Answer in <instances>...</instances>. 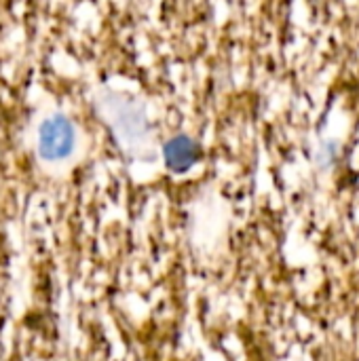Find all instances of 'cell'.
<instances>
[{
    "label": "cell",
    "instance_id": "cell-2",
    "mask_svg": "<svg viewBox=\"0 0 359 361\" xmlns=\"http://www.w3.org/2000/svg\"><path fill=\"white\" fill-rule=\"evenodd\" d=\"M199 144L188 135H178L169 140L163 148L165 163L174 171H186L199 161Z\"/></svg>",
    "mask_w": 359,
    "mask_h": 361
},
{
    "label": "cell",
    "instance_id": "cell-1",
    "mask_svg": "<svg viewBox=\"0 0 359 361\" xmlns=\"http://www.w3.org/2000/svg\"><path fill=\"white\" fill-rule=\"evenodd\" d=\"M74 142H76L74 125L61 114L49 116L38 129V152L47 161L66 159L72 152Z\"/></svg>",
    "mask_w": 359,
    "mask_h": 361
}]
</instances>
